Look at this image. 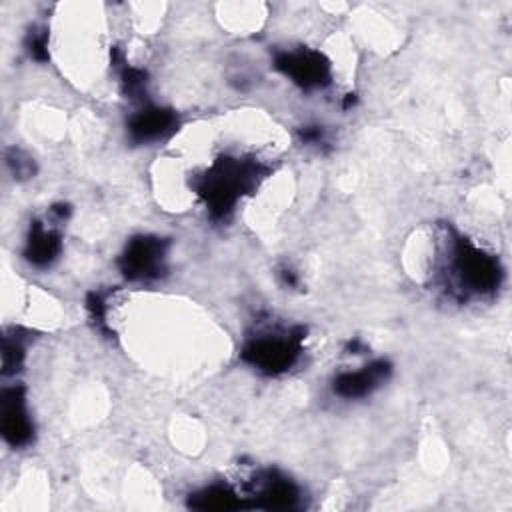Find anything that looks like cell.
<instances>
[{
    "label": "cell",
    "mask_w": 512,
    "mask_h": 512,
    "mask_svg": "<svg viewBox=\"0 0 512 512\" xmlns=\"http://www.w3.org/2000/svg\"><path fill=\"white\" fill-rule=\"evenodd\" d=\"M262 174V166L254 160L224 156L198 178L196 192L214 218H226L236 202L258 184Z\"/></svg>",
    "instance_id": "cell-1"
},
{
    "label": "cell",
    "mask_w": 512,
    "mask_h": 512,
    "mask_svg": "<svg viewBox=\"0 0 512 512\" xmlns=\"http://www.w3.org/2000/svg\"><path fill=\"white\" fill-rule=\"evenodd\" d=\"M450 278L458 284V290L464 296H484L500 286L502 270L492 254L466 238H458L452 244Z\"/></svg>",
    "instance_id": "cell-2"
},
{
    "label": "cell",
    "mask_w": 512,
    "mask_h": 512,
    "mask_svg": "<svg viewBox=\"0 0 512 512\" xmlns=\"http://www.w3.org/2000/svg\"><path fill=\"white\" fill-rule=\"evenodd\" d=\"M302 340V328H292L284 332H262L244 344L240 358L262 374L278 376L294 366L302 352Z\"/></svg>",
    "instance_id": "cell-3"
},
{
    "label": "cell",
    "mask_w": 512,
    "mask_h": 512,
    "mask_svg": "<svg viewBox=\"0 0 512 512\" xmlns=\"http://www.w3.org/2000/svg\"><path fill=\"white\" fill-rule=\"evenodd\" d=\"M274 68L302 90H320L330 84L332 72L326 56L312 48L282 50L274 56Z\"/></svg>",
    "instance_id": "cell-4"
},
{
    "label": "cell",
    "mask_w": 512,
    "mask_h": 512,
    "mask_svg": "<svg viewBox=\"0 0 512 512\" xmlns=\"http://www.w3.org/2000/svg\"><path fill=\"white\" fill-rule=\"evenodd\" d=\"M166 248L168 240L158 236L142 234L132 238L118 260L122 274L130 280L158 278L164 272Z\"/></svg>",
    "instance_id": "cell-5"
},
{
    "label": "cell",
    "mask_w": 512,
    "mask_h": 512,
    "mask_svg": "<svg viewBox=\"0 0 512 512\" xmlns=\"http://www.w3.org/2000/svg\"><path fill=\"white\" fill-rule=\"evenodd\" d=\"M300 488L286 476L266 470L248 488L246 506L264 510H292L300 506Z\"/></svg>",
    "instance_id": "cell-6"
},
{
    "label": "cell",
    "mask_w": 512,
    "mask_h": 512,
    "mask_svg": "<svg viewBox=\"0 0 512 512\" xmlns=\"http://www.w3.org/2000/svg\"><path fill=\"white\" fill-rule=\"evenodd\" d=\"M2 436L4 440L14 446L22 448L30 444L34 426L26 408V398H24V388L20 386H10L4 388L2 392Z\"/></svg>",
    "instance_id": "cell-7"
},
{
    "label": "cell",
    "mask_w": 512,
    "mask_h": 512,
    "mask_svg": "<svg viewBox=\"0 0 512 512\" xmlns=\"http://www.w3.org/2000/svg\"><path fill=\"white\" fill-rule=\"evenodd\" d=\"M392 372V364L384 358H378L360 370L342 372L334 378V392L342 398H362L372 394L380 384L388 380Z\"/></svg>",
    "instance_id": "cell-8"
},
{
    "label": "cell",
    "mask_w": 512,
    "mask_h": 512,
    "mask_svg": "<svg viewBox=\"0 0 512 512\" xmlns=\"http://www.w3.org/2000/svg\"><path fill=\"white\" fill-rule=\"evenodd\" d=\"M178 126V118L168 108L146 106L130 116L128 134L134 142H154L172 134Z\"/></svg>",
    "instance_id": "cell-9"
},
{
    "label": "cell",
    "mask_w": 512,
    "mask_h": 512,
    "mask_svg": "<svg viewBox=\"0 0 512 512\" xmlns=\"http://www.w3.org/2000/svg\"><path fill=\"white\" fill-rule=\"evenodd\" d=\"M62 250L60 234L54 228L44 226L42 222H32L28 238H26V248L24 256L32 266L46 268L50 266Z\"/></svg>",
    "instance_id": "cell-10"
},
{
    "label": "cell",
    "mask_w": 512,
    "mask_h": 512,
    "mask_svg": "<svg viewBox=\"0 0 512 512\" xmlns=\"http://www.w3.org/2000/svg\"><path fill=\"white\" fill-rule=\"evenodd\" d=\"M190 506L198 510H230V508H244L246 500L226 484H212L192 494Z\"/></svg>",
    "instance_id": "cell-11"
},
{
    "label": "cell",
    "mask_w": 512,
    "mask_h": 512,
    "mask_svg": "<svg viewBox=\"0 0 512 512\" xmlns=\"http://www.w3.org/2000/svg\"><path fill=\"white\" fill-rule=\"evenodd\" d=\"M24 344L20 340V336H4V348H2V372L8 376V374H14L22 362H24Z\"/></svg>",
    "instance_id": "cell-12"
},
{
    "label": "cell",
    "mask_w": 512,
    "mask_h": 512,
    "mask_svg": "<svg viewBox=\"0 0 512 512\" xmlns=\"http://www.w3.org/2000/svg\"><path fill=\"white\" fill-rule=\"evenodd\" d=\"M122 88H124V94L130 96V98H138L144 94L146 90V72L140 70V68H132V66H126L122 70Z\"/></svg>",
    "instance_id": "cell-13"
},
{
    "label": "cell",
    "mask_w": 512,
    "mask_h": 512,
    "mask_svg": "<svg viewBox=\"0 0 512 512\" xmlns=\"http://www.w3.org/2000/svg\"><path fill=\"white\" fill-rule=\"evenodd\" d=\"M88 310H90V316H92V320L98 324V328L102 330V332H106L108 330V324H106V310H108V306H106V300H104V296L102 294H98V292H92L90 296H88Z\"/></svg>",
    "instance_id": "cell-14"
},
{
    "label": "cell",
    "mask_w": 512,
    "mask_h": 512,
    "mask_svg": "<svg viewBox=\"0 0 512 512\" xmlns=\"http://www.w3.org/2000/svg\"><path fill=\"white\" fill-rule=\"evenodd\" d=\"M28 52L34 60L38 62H44L48 60V38H46V32L44 30H34L30 36H28Z\"/></svg>",
    "instance_id": "cell-15"
},
{
    "label": "cell",
    "mask_w": 512,
    "mask_h": 512,
    "mask_svg": "<svg viewBox=\"0 0 512 512\" xmlns=\"http://www.w3.org/2000/svg\"><path fill=\"white\" fill-rule=\"evenodd\" d=\"M8 166L12 168L14 176H30L34 172L32 168V160L22 158L18 152H14L12 156H8Z\"/></svg>",
    "instance_id": "cell-16"
},
{
    "label": "cell",
    "mask_w": 512,
    "mask_h": 512,
    "mask_svg": "<svg viewBox=\"0 0 512 512\" xmlns=\"http://www.w3.org/2000/svg\"><path fill=\"white\" fill-rule=\"evenodd\" d=\"M300 140L304 144H324V128L322 126H306L300 130Z\"/></svg>",
    "instance_id": "cell-17"
},
{
    "label": "cell",
    "mask_w": 512,
    "mask_h": 512,
    "mask_svg": "<svg viewBox=\"0 0 512 512\" xmlns=\"http://www.w3.org/2000/svg\"><path fill=\"white\" fill-rule=\"evenodd\" d=\"M280 278H282V282H284L286 286H290V288L298 286V276H296V272H294L292 268H282V270H280Z\"/></svg>",
    "instance_id": "cell-18"
}]
</instances>
